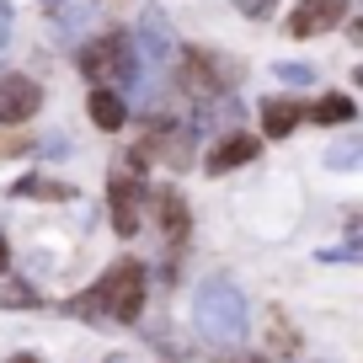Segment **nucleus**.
<instances>
[{
    "label": "nucleus",
    "mask_w": 363,
    "mask_h": 363,
    "mask_svg": "<svg viewBox=\"0 0 363 363\" xmlns=\"http://www.w3.org/2000/svg\"><path fill=\"white\" fill-rule=\"evenodd\" d=\"M75 315L86 320H139V310H145V267L139 262H118V267L102 272V284L91 289L86 299H75Z\"/></svg>",
    "instance_id": "nucleus-1"
},
{
    "label": "nucleus",
    "mask_w": 363,
    "mask_h": 363,
    "mask_svg": "<svg viewBox=\"0 0 363 363\" xmlns=\"http://www.w3.org/2000/svg\"><path fill=\"white\" fill-rule=\"evenodd\" d=\"M193 320L208 342L230 347V342L246 337V299H240L235 284H203L193 294Z\"/></svg>",
    "instance_id": "nucleus-2"
},
{
    "label": "nucleus",
    "mask_w": 363,
    "mask_h": 363,
    "mask_svg": "<svg viewBox=\"0 0 363 363\" xmlns=\"http://www.w3.org/2000/svg\"><path fill=\"white\" fill-rule=\"evenodd\" d=\"M230 80H235V75L225 69V59L203 54V48L182 54V86H187V91H198V96H219V91H225Z\"/></svg>",
    "instance_id": "nucleus-3"
},
{
    "label": "nucleus",
    "mask_w": 363,
    "mask_h": 363,
    "mask_svg": "<svg viewBox=\"0 0 363 363\" xmlns=\"http://www.w3.org/2000/svg\"><path fill=\"white\" fill-rule=\"evenodd\" d=\"M80 69H86L91 80H107V75H134V65H128V43L123 38H96V43L80 48Z\"/></svg>",
    "instance_id": "nucleus-4"
},
{
    "label": "nucleus",
    "mask_w": 363,
    "mask_h": 363,
    "mask_svg": "<svg viewBox=\"0 0 363 363\" xmlns=\"http://www.w3.org/2000/svg\"><path fill=\"white\" fill-rule=\"evenodd\" d=\"M43 107V91L27 75H0V123H22Z\"/></svg>",
    "instance_id": "nucleus-5"
},
{
    "label": "nucleus",
    "mask_w": 363,
    "mask_h": 363,
    "mask_svg": "<svg viewBox=\"0 0 363 363\" xmlns=\"http://www.w3.org/2000/svg\"><path fill=\"white\" fill-rule=\"evenodd\" d=\"M342 16H347V0H299L294 16H289V33L315 38V33H326V27H337Z\"/></svg>",
    "instance_id": "nucleus-6"
},
{
    "label": "nucleus",
    "mask_w": 363,
    "mask_h": 363,
    "mask_svg": "<svg viewBox=\"0 0 363 363\" xmlns=\"http://www.w3.org/2000/svg\"><path fill=\"white\" fill-rule=\"evenodd\" d=\"M107 203H113L118 235H134V230H139V187H134L128 177H118L113 187H107Z\"/></svg>",
    "instance_id": "nucleus-7"
},
{
    "label": "nucleus",
    "mask_w": 363,
    "mask_h": 363,
    "mask_svg": "<svg viewBox=\"0 0 363 363\" xmlns=\"http://www.w3.org/2000/svg\"><path fill=\"white\" fill-rule=\"evenodd\" d=\"M155 214H160V230H166L171 246H182L187 240V230H193V214H187V203H182L177 193H160L155 198Z\"/></svg>",
    "instance_id": "nucleus-8"
},
{
    "label": "nucleus",
    "mask_w": 363,
    "mask_h": 363,
    "mask_svg": "<svg viewBox=\"0 0 363 363\" xmlns=\"http://www.w3.org/2000/svg\"><path fill=\"white\" fill-rule=\"evenodd\" d=\"M251 155H257V139H251V134H230V139H219V145H214L208 171H235V166H246Z\"/></svg>",
    "instance_id": "nucleus-9"
},
{
    "label": "nucleus",
    "mask_w": 363,
    "mask_h": 363,
    "mask_svg": "<svg viewBox=\"0 0 363 363\" xmlns=\"http://www.w3.org/2000/svg\"><path fill=\"white\" fill-rule=\"evenodd\" d=\"M294 123H299V107H294V102H284V96H272V102H262V128H267L272 139L294 134Z\"/></svg>",
    "instance_id": "nucleus-10"
},
{
    "label": "nucleus",
    "mask_w": 363,
    "mask_h": 363,
    "mask_svg": "<svg viewBox=\"0 0 363 363\" xmlns=\"http://www.w3.org/2000/svg\"><path fill=\"white\" fill-rule=\"evenodd\" d=\"M86 113H91V123H96V128H123V118H128L113 91H91V107H86Z\"/></svg>",
    "instance_id": "nucleus-11"
},
{
    "label": "nucleus",
    "mask_w": 363,
    "mask_h": 363,
    "mask_svg": "<svg viewBox=\"0 0 363 363\" xmlns=\"http://www.w3.org/2000/svg\"><path fill=\"white\" fill-rule=\"evenodd\" d=\"M310 118H315V123H347L352 118V96H342V91H331V96H320L315 107H310Z\"/></svg>",
    "instance_id": "nucleus-12"
},
{
    "label": "nucleus",
    "mask_w": 363,
    "mask_h": 363,
    "mask_svg": "<svg viewBox=\"0 0 363 363\" xmlns=\"http://www.w3.org/2000/svg\"><path fill=\"white\" fill-rule=\"evenodd\" d=\"M22 193H43V198H69V187H59V182H22L16 187V198Z\"/></svg>",
    "instance_id": "nucleus-13"
},
{
    "label": "nucleus",
    "mask_w": 363,
    "mask_h": 363,
    "mask_svg": "<svg viewBox=\"0 0 363 363\" xmlns=\"http://www.w3.org/2000/svg\"><path fill=\"white\" fill-rule=\"evenodd\" d=\"M0 305H38V289H16V284H6V289H0Z\"/></svg>",
    "instance_id": "nucleus-14"
},
{
    "label": "nucleus",
    "mask_w": 363,
    "mask_h": 363,
    "mask_svg": "<svg viewBox=\"0 0 363 363\" xmlns=\"http://www.w3.org/2000/svg\"><path fill=\"white\" fill-rule=\"evenodd\" d=\"M6 262H11V246H6V240H0V272H6Z\"/></svg>",
    "instance_id": "nucleus-15"
},
{
    "label": "nucleus",
    "mask_w": 363,
    "mask_h": 363,
    "mask_svg": "<svg viewBox=\"0 0 363 363\" xmlns=\"http://www.w3.org/2000/svg\"><path fill=\"white\" fill-rule=\"evenodd\" d=\"M11 363H38V358H33V352H22V358H11Z\"/></svg>",
    "instance_id": "nucleus-16"
},
{
    "label": "nucleus",
    "mask_w": 363,
    "mask_h": 363,
    "mask_svg": "<svg viewBox=\"0 0 363 363\" xmlns=\"http://www.w3.org/2000/svg\"><path fill=\"white\" fill-rule=\"evenodd\" d=\"M240 363H262V358H240Z\"/></svg>",
    "instance_id": "nucleus-17"
}]
</instances>
